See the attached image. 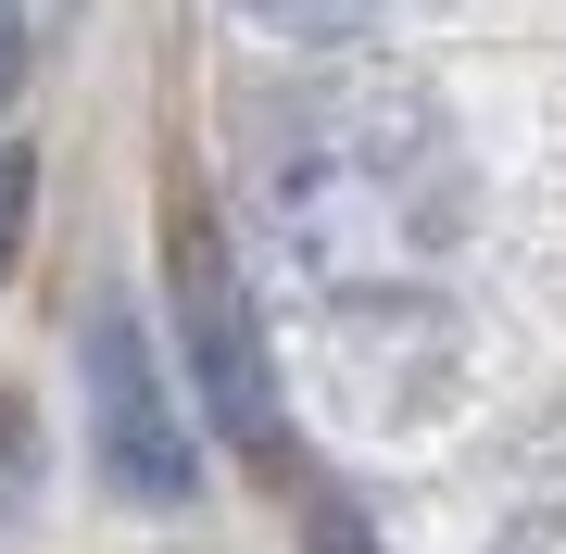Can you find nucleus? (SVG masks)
<instances>
[{"label":"nucleus","mask_w":566,"mask_h":554,"mask_svg":"<svg viewBox=\"0 0 566 554\" xmlns=\"http://www.w3.org/2000/svg\"><path fill=\"white\" fill-rule=\"evenodd\" d=\"M453 126L403 76H327L264 139V215L327 290H403L453 240Z\"/></svg>","instance_id":"obj_1"},{"label":"nucleus","mask_w":566,"mask_h":554,"mask_svg":"<svg viewBox=\"0 0 566 554\" xmlns=\"http://www.w3.org/2000/svg\"><path fill=\"white\" fill-rule=\"evenodd\" d=\"M491 554H566V504H542V516H516V530L491 542Z\"/></svg>","instance_id":"obj_6"},{"label":"nucleus","mask_w":566,"mask_h":554,"mask_svg":"<svg viewBox=\"0 0 566 554\" xmlns=\"http://www.w3.org/2000/svg\"><path fill=\"white\" fill-rule=\"evenodd\" d=\"M25 88V0H0V102Z\"/></svg>","instance_id":"obj_7"},{"label":"nucleus","mask_w":566,"mask_h":554,"mask_svg":"<svg viewBox=\"0 0 566 554\" xmlns=\"http://www.w3.org/2000/svg\"><path fill=\"white\" fill-rule=\"evenodd\" d=\"M177 328H189V353H202L214 416H227L240 441L290 453V441H277V378H264V341H252L240 290H227V240H214V227H177Z\"/></svg>","instance_id":"obj_3"},{"label":"nucleus","mask_w":566,"mask_h":554,"mask_svg":"<svg viewBox=\"0 0 566 554\" xmlns=\"http://www.w3.org/2000/svg\"><path fill=\"white\" fill-rule=\"evenodd\" d=\"M240 13H252V25H277V39H353L378 0H240Z\"/></svg>","instance_id":"obj_4"},{"label":"nucleus","mask_w":566,"mask_h":554,"mask_svg":"<svg viewBox=\"0 0 566 554\" xmlns=\"http://www.w3.org/2000/svg\"><path fill=\"white\" fill-rule=\"evenodd\" d=\"M88 416H102V467H114V492H139V504H189V429H177V404H164V378H151V341L126 328V315H88Z\"/></svg>","instance_id":"obj_2"},{"label":"nucleus","mask_w":566,"mask_h":554,"mask_svg":"<svg viewBox=\"0 0 566 554\" xmlns=\"http://www.w3.org/2000/svg\"><path fill=\"white\" fill-rule=\"evenodd\" d=\"M25 215H39V151H0V278L25 252Z\"/></svg>","instance_id":"obj_5"}]
</instances>
